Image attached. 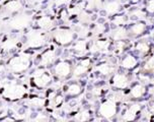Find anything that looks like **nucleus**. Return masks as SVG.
Wrapping results in <instances>:
<instances>
[{
    "mask_svg": "<svg viewBox=\"0 0 154 122\" xmlns=\"http://www.w3.org/2000/svg\"><path fill=\"white\" fill-rule=\"evenodd\" d=\"M26 94V88L23 85L17 84L14 82H7L4 85L2 90V96L8 100H18L21 99Z\"/></svg>",
    "mask_w": 154,
    "mask_h": 122,
    "instance_id": "nucleus-1",
    "label": "nucleus"
},
{
    "mask_svg": "<svg viewBox=\"0 0 154 122\" xmlns=\"http://www.w3.org/2000/svg\"><path fill=\"white\" fill-rule=\"evenodd\" d=\"M31 65V56L29 54H20L11 58L8 62V68L14 73H23Z\"/></svg>",
    "mask_w": 154,
    "mask_h": 122,
    "instance_id": "nucleus-2",
    "label": "nucleus"
},
{
    "mask_svg": "<svg viewBox=\"0 0 154 122\" xmlns=\"http://www.w3.org/2000/svg\"><path fill=\"white\" fill-rule=\"evenodd\" d=\"M26 43L29 48H41L47 43V36L41 30H32L27 33Z\"/></svg>",
    "mask_w": 154,
    "mask_h": 122,
    "instance_id": "nucleus-3",
    "label": "nucleus"
},
{
    "mask_svg": "<svg viewBox=\"0 0 154 122\" xmlns=\"http://www.w3.org/2000/svg\"><path fill=\"white\" fill-rule=\"evenodd\" d=\"M98 112L103 119H112L117 114V102L111 98L106 99L100 104Z\"/></svg>",
    "mask_w": 154,
    "mask_h": 122,
    "instance_id": "nucleus-4",
    "label": "nucleus"
},
{
    "mask_svg": "<svg viewBox=\"0 0 154 122\" xmlns=\"http://www.w3.org/2000/svg\"><path fill=\"white\" fill-rule=\"evenodd\" d=\"M55 42H57L59 45L66 46L70 44L74 39V32L70 29H57L53 34Z\"/></svg>",
    "mask_w": 154,
    "mask_h": 122,
    "instance_id": "nucleus-5",
    "label": "nucleus"
},
{
    "mask_svg": "<svg viewBox=\"0 0 154 122\" xmlns=\"http://www.w3.org/2000/svg\"><path fill=\"white\" fill-rule=\"evenodd\" d=\"M31 23H32L31 15L26 14V13H23V14H17L13 16L9 21V23H8V26L12 30H20L29 27Z\"/></svg>",
    "mask_w": 154,
    "mask_h": 122,
    "instance_id": "nucleus-6",
    "label": "nucleus"
},
{
    "mask_svg": "<svg viewBox=\"0 0 154 122\" xmlns=\"http://www.w3.org/2000/svg\"><path fill=\"white\" fill-rule=\"evenodd\" d=\"M51 75L45 69H37L32 73V82L37 88H44L50 84Z\"/></svg>",
    "mask_w": 154,
    "mask_h": 122,
    "instance_id": "nucleus-7",
    "label": "nucleus"
},
{
    "mask_svg": "<svg viewBox=\"0 0 154 122\" xmlns=\"http://www.w3.org/2000/svg\"><path fill=\"white\" fill-rule=\"evenodd\" d=\"M71 71H72V67H71L70 63L67 62V61H60L54 67L55 75L58 76L59 79H65V77L69 76Z\"/></svg>",
    "mask_w": 154,
    "mask_h": 122,
    "instance_id": "nucleus-8",
    "label": "nucleus"
},
{
    "mask_svg": "<svg viewBox=\"0 0 154 122\" xmlns=\"http://www.w3.org/2000/svg\"><path fill=\"white\" fill-rule=\"evenodd\" d=\"M129 77L125 73H115L112 77V87L119 90H124L128 88L129 85Z\"/></svg>",
    "mask_w": 154,
    "mask_h": 122,
    "instance_id": "nucleus-9",
    "label": "nucleus"
},
{
    "mask_svg": "<svg viewBox=\"0 0 154 122\" xmlns=\"http://www.w3.org/2000/svg\"><path fill=\"white\" fill-rule=\"evenodd\" d=\"M111 43L109 40H97L91 44L89 47V52L91 54L96 53H106L109 51Z\"/></svg>",
    "mask_w": 154,
    "mask_h": 122,
    "instance_id": "nucleus-10",
    "label": "nucleus"
},
{
    "mask_svg": "<svg viewBox=\"0 0 154 122\" xmlns=\"http://www.w3.org/2000/svg\"><path fill=\"white\" fill-rule=\"evenodd\" d=\"M121 6H122V4L119 0H109L106 2H103L101 8H103L104 12L108 15H114L120 11Z\"/></svg>",
    "mask_w": 154,
    "mask_h": 122,
    "instance_id": "nucleus-11",
    "label": "nucleus"
},
{
    "mask_svg": "<svg viewBox=\"0 0 154 122\" xmlns=\"http://www.w3.org/2000/svg\"><path fill=\"white\" fill-rule=\"evenodd\" d=\"M141 110V106L139 104H133L124 112L122 119L124 121H134L137 118V115Z\"/></svg>",
    "mask_w": 154,
    "mask_h": 122,
    "instance_id": "nucleus-12",
    "label": "nucleus"
},
{
    "mask_svg": "<svg viewBox=\"0 0 154 122\" xmlns=\"http://www.w3.org/2000/svg\"><path fill=\"white\" fill-rule=\"evenodd\" d=\"M90 67V60L89 59H83L77 64L73 69V76L78 77L83 75L89 70Z\"/></svg>",
    "mask_w": 154,
    "mask_h": 122,
    "instance_id": "nucleus-13",
    "label": "nucleus"
},
{
    "mask_svg": "<svg viewBox=\"0 0 154 122\" xmlns=\"http://www.w3.org/2000/svg\"><path fill=\"white\" fill-rule=\"evenodd\" d=\"M56 59V52L55 50H48L41 56L40 59V65L47 67V66L51 65Z\"/></svg>",
    "mask_w": 154,
    "mask_h": 122,
    "instance_id": "nucleus-14",
    "label": "nucleus"
},
{
    "mask_svg": "<svg viewBox=\"0 0 154 122\" xmlns=\"http://www.w3.org/2000/svg\"><path fill=\"white\" fill-rule=\"evenodd\" d=\"M21 8H23V2L20 0H10L4 6L5 11L7 13H10V14L18 12Z\"/></svg>",
    "mask_w": 154,
    "mask_h": 122,
    "instance_id": "nucleus-15",
    "label": "nucleus"
},
{
    "mask_svg": "<svg viewBox=\"0 0 154 122\" xmlns=\"http://www.w3.org/2000/svg\"><path fill=\"white\" fill-rule=\"evenodd\" d=\"M38 26L44 30H49L54 27V21L51 16L49 15H43L38 19L37 21Z\"/></svg>",
    "mask_w": 154,
    "mask_h": 122,
    "instance_id": "nucleus-16",
    "label": "nucleus"
},
{
    "mask_svg": "<svg viewBox=\"0 0 154 122\" xmlns=\"http://www.w3.org/2000/svg\"><path fill=\"white\" fill-rule=\"evenodd\" d=\"M137 62H138L137 58L135 57L134 55L128 54L123 58L122 61H121V66H122L123 68L130 70V69H133L135 66L137 65Z\"/></svg>",
    "mask_w": 154,
    "mask_h": 122,
    "instance_id": "nucleus-17",
    "label": "nucleus"
},
{
    "mask_svg": "<svg viewBox=\"0 0 154 122\" xmlns=\"http://www.w3.org/2000/svg\"><path fill=\"white\" fill-rule=\"evenodd\" d=\"M128 30L123 27H118L111 33V38L114 41H124L128 37Z\"/></svg>",
    "mask_w": 154,
    "mask_h": 122,
    "instance_id": "nucleus-18",
    "label": "nucleus"
},
{
    "mask_svg": "<svg viewBox=\"0 0 154 122\" xmlns=\"http://www.w3.org/2000/svg\"><path fill=\"white\" fill-rule=\"evenodd\" d=\"M146 88H145V85H142V84H137V85H135L133 88H131V91H130V95L131 97L133 99H141L143 96L146 94Z\"/></svg>",
    "mask_w": 154,
    "mask_h": 122,
    "instance_id": "nucleus-19",
    "label": "nucleus"
},
{
    "mask_svg": "<svg viewBox=\"0 0 154 122\" xmlns=\"http://www.w3.org/2000/svg\"><path fill=\"white\" fill-rule=\"evenodd\" d=\"M74 33H76L78 35V37H80L81 39L87 38L89 36V27L87 24H77L75 26V29L73 30Z\"/></svg>",
    "mask_w": 154,
    "mask_h": 122,
    "instance_id": "nucleus-20",
    "label": "nucleus"
},
{
    "mask_svg": "<svg viewBox=\"0 0 154 122\" xmlns=\"http://www.w3.org/2000/svg\"><path fill=\"white\" fill-rule=\"evenodd\" d=\"M146 30V24L143 23H135L134 24H132V27H130V34L132 36H141L143 33Z\"/></svg>",
    "mask_w": 154,
    "mask_h": 122,
    "instance_id": "nucleus-21",
    "label": "nucleus"
},
{
    "mask_svg": "<svg viewBox=\"0 0 154 122\" xmlns=\"http://www.w3.org/2000/svg\"><path fill=\"white\" fill-rule=\"evenodd\" d=\"M96 71H98L103 75H109L115 71V67L109 63H101L96 66Z\"/></svg>",
    "mask_w": 154,
    "mask_h": 122,
    "instance_id": "nucleus-22",
    "label": "nucleus"
},
{
    "mask_svg": "<svg viewBox=\"0 0 154 122\" xmlns=\"http://www.w3.org/2000/svg\"><path fill=\"white\" fill-rule=\"evenodd\" d=\"M82 92V87L77 82H74V84H71L66 88V93L67 95H69L71 97H76L78 95H80Z\"/></svg>",
    "mask_w": 154,
    "mask_h": 122,
    "instance_id": "nucleus-23",
    "label": "nucleus"
},
{
    "mask_svg": "<svg viewBox=\"0 0 154 122\" xmlns=\"http://www.w3.org/2000/svg\"><path fill=\"white\" fill-rule=\"evenodd\" d=\"M73 50L76 52L77 54L83 55L85 52L87 51V42H86V41H84V40L77 41V42L74 44Z\"/></svg>",
    "mask_w": 154,
    "mask_h": 122,
    "instance_id": "nucleus-24",
    "label": "nucleus"
},
{
    "mask_svg": "<svg viewBox=\"0 0 154 122\" xmlns=\"http://www.w3.org/2000/svg\"><path fill=\"white\" fill-rule=\"evenodd\" d=\"M16 46H17V40H16V39H11V38L4 40L1 44V48L5 50V51H11Z\"/></svg>",
    "mask_w": 154,
    "mask_h": 122,
    "instance_id": "nucleus-25",
    "label": "nucleus"
},
{
    "mask_svg": "<svg viewBox=\"0 0 154 122\" xmlns=\"http://www.w3.org/2000/svg\"><path fill=\"white\" fill-rule=\"evenodd\" d=\"M103 5V0H87L85 8L86 10H95L100 9Z\"/></svg>",
    "mask_w": 154,
    "mask_h": 122,
    "instance_id": "nucleus-26",
    "label": "nucleus"
},
{
    "mask_svg": "<svg viewBox=\"0 0 154 122\" xmlns=\"http://www.w3.org/2000/svg\"><path fill=\"white\" fill-rule=\"evenodd\" d=\"M135 48H136L137 52H139L142 55L147 54L150 51V45L147 42H145V41H140V42H138L136 44Z\"/></svg>",
    "mask_w": 154,
    "mask_h": 122,
    "instance_id": "nucleus-27",
    "label": "nucleus"
},
{
    "mask_svg": "<svg viewBox=\"0 0 154 122\" xmlns=\"http://www.w3.org/2000/svg\"><path fill=\"white\" fill-rule=\"evenodd\" d=\"M74 118H75V120L77 121H87L90 119V112L86 109L81 110L76 113Z\"/></svg>",
    "mask_w": 154,
    "mask_h": 122,
    "instance_id": "nucleus-28",
    "label": "nucleus"
},
{
    "mask_svg": "<svg viewBox=\"0 0 154 122\" xmlns=\"http://www.w3.org/2000/svg\"><path fill=\"white\" fill-rule=\"evenodd\" d=\"M77 16H78L80 23L84 24H88L90 21H91V19H92L91 15L89 14L88 11H87V10H84V9L82 10V11L79 13V14L77 15Z\"/></svg>",
    "mask_w": 154,
    "mask_h": 122,
    "instance_id": "nucleus-29",
    "label": "nucleus"
},
{
    "mask_svg": "<svg viewBox=\"0 0 154 122\" xmlns=\"http://www.w3.org/2000/svg\"><path fill=\"white\" fill-rule=\"evenodd\" d=\"M154 68V58L153 56L148 57V59L146 60V62L144 63V66H143V69L146 72H152Z\"/></svg>",
    "mask_w": 154,
    "mask_h": 122,
    "instance_id": "nucleus-30",
    "label": "nucleus"
},
{
    "mask_svg": "<svg viewBox=\"0 0 154 122\" xmlns=\"http://www.w3.org/2000/svg\"><path fill=\"white\" fill-rule=\"evenodd\" d=\"M127 23V18L126 15H116L114 18H112V24L117 27H122L124 24H126Z\"/></svg>",
    "mask_w": 154,
    "mask_h": 122,
    "instance_id": "nucleus-31",
    "label": "nucleus"
},
{
    "mask_svg": "<svg viewBox=\"0 0 154 122\" xmlns=\"http://www.w3.org/2000/svg\"><path fill=\"white\" fill-rule=\"evenodd\" d=\"M82 10H83V7L81 6V4H77V5H74L72 8H69V9L67 10V13L69 16L78 15Z\"/></svg>",
    "mask_w": 154,
    "mask_h": 122,
    "instance_id": "nucleus-32",
    "label": "nucleus"
},
{
    "mask_svg": "<svg viewBox=\"0 0 154 122\" xmlns=\"http://www.w3.org/2000/svg\"><path fill=\"white\" fill-rule=\"evenodd\" d=\"M29 102V104H31V106H34L35 108L43 107L44 105H45V100L42 99V98H38V97L32 98Z\"/></svg>",
    "mask_w": 154,
    "mask_h": 122,
    "instance_id": "nucleus-33",
    "label": "nucleus"
},
{
    "mask_svg": "<svg viewBox=\"0 0 154 122\" xmlns=\"http://www.w3.org/2000/svg\"><path fill=\"white\" fill-rule=\"evenodd\" d=\"M64 102V98L61 95H55L53 98L51 99V105L53 107H59L61 106Z\"/></svg>",
    "mask_w": 154,
    "mask_h": 122,
    "instance_id": "nucleus-34",
    "label": "nucleus"
},
{
    "mask_svg": "<svg viewBox=\"0 0 154 122\" xmlns=\"http://www.w3.org/2000/svg\"><path fill=\"white\" fill-rule=\"evenodd\" d=\"M126 48V43L124 41H117L115 46V53L117 54H121L123 53V51Z\"/></svg>",
    "mask_w": 154,
    "mask_h": 122,
    "instance_id": "nucleus-35",
    "label": "nucleus"
},
{
    "mask_svg": "<svg viewBox=\"0 0 154 122\" xmlns=\"http://www.w3.org/2000/svg\"><path fill=\"white\" fill-rule=\"evenodd\" d=\"M145 14L146 13H145V11H143L142 9H136L131 12V16H135L136 18H144Z\"/></svg>",
    "mask_w": 154,
    "mask_h": 122,
    "instance_id": "nucleus-36",
    "label": "nucleus"
},
{
    "mask_svg": "<svg viewBox=\"0 0 154 122\" xmlns=\"http://www.w3.org/2000/svg\"><path fill=\"white\" fill-rule=\"evenodd\" d=\"M146 11L149 14H152L154 12V0H148L146 3Z\"/></svg>",
    "mask_w": 154,
    "mask_h": 122,
    "instance_id": "nucleus-37",
    "label": "nucleus"
},
{
    "mask_svg": "<svg viewBox=\"0 0 154 122\" xmlns=\"http://www.w3.org/2000/svg\"><path fill=\"white\" fill-rule=\"evenodd\" d=\"M104 30H106V27H104L103 24H96L93 33H94V34H101V33H103Z\"/></svg>",
    "mask_w": 154,
    "mask_h": 122,
    "instance_id": "nucleus-38",
    "label": "nucleus"
},
{
    "mask_svg": "<svg viewBox=\"0 0 154 122\" xmlns=\"http://www.w3.org/2000/svg\"><path fill=\"white\" fill-rule=\"evenodd\" d=\"M139 79L140 80H141L142 82H144V84H148V82H152V79H150L149 76L147 75V73L146 74H140L139 75Z\"/></svg>",
    "mask_w": 154,
    "mask_h": 122,
    "instance_id": "nucleus-39",
    "label": "nucleus"
},
{
    "mask_svg": "<svg viewBox=\"0 0 154 122\" xmlns=\"http://www.w3.org/2000/svg\"><path fill=\"white\" fill-rule=\"evenodd\" d=\"M47 119H48V117H47L46 114H44V113H38L35 118V121H44V120H47Z\"/></svg>",
    "mask_w": 154,
    "mask_h": 122,
    "instance_id": "nucleus-40",
    "label": "nucleus"
},
{
    "mask_svg": "<svg viewBox=\"0 0 154 122\" xmlns=\"http://www.w3.org/2000/svg\"><path fill=\"white\" fill-rule=\"evenodd\" d=\"M70 1L71 0H55V5L56 6H62V5L69 3Z\"/></svg>",
    "mask_w": 154,
    "mask_h": 122,
    "instance_id": "nucleus-41",
    "label": "nucleus"
},
{
    "mask_svg": "<svg viewBox=\"0 0 154 122\" xmlns=\"http://www.w3.org/2000/svg\"><path fill=\"white\" fill-rule=\"evenodd\" d=\"M101 92H103V90H101V88H94L93 90H91V93L93 96L97 97V96H100L101 95Z\"/></svg>",
    "mask_w": 154,
    "mask_h": 122,
    "instance_id": "nucleus-42",
    "label": "nucleus"
},
{
    "mask_svg": "<svg viewBox=\"0 0 154 122\" xmlns=\"http://www.w3.org/2000/svg\"><path fill=\"white\" fill-rule=\"evenodd\" d=\"M67 16H69L67 13V10H63L62 13H61V18L63 19V21H65V19H67Z\"/></svg>",
    "mask_w": 154,
    "mask_h": 122,
    "instance_id": "nucleus-43",
    "label": "nucleus"
},
{
    "mask_svg": "<svg viewBox=\"0 0 154 122\" xmlns=\"http://www.w3.org/2000/svg\"><path fill=\"white\" fill-rule=\"evenodd\" d=\"M32 1H34L35 3H38V4H40V3H43V2H45L46 0H32Z\"/></svg>",
    "mask_w": 154,
    "mask_h": 122,
    "instance_id": "nucleus-44",
    "label": "nucleus"
},
{
    "mask_svg": "<svg viewBox=\"0 0 154 122\" xmlns=\"http://www.w3.org/2000/svg\"><path fill=\"white\" fill-rule=\"evenodd\" d=\"M131 2H133V3H137V2H139L140 0H130Z\"/></svg>",
    "mask_w": 154,
    "mask_h": 122,
    "instance_id": "nucleus-45",
    "label": "nucleus"
},
{
    "mask_svg": "<svg viewBox=\"0 0 154 122\" xmlns=\"http://www.w3.org/2000/svg\"><path fill=\"white\" fill-rule=\"evenodd\" d=\"M1 68H2V66H1V65H0V70H1Z\"/></svg>",
    "mask_w": 154,
    "mask_h": 122,
    "instance_id": "nucleus-46",
    "label": "nucleus"
},
{
    "mask_svg": "<svg viewBox=\"0 0 154 122\" xmlns=\"http://www.w3.org/2000/svg\"><path fill=\"white\" fill-rule=\"evenodd\" d=\"M0 30H1V26H0Z\"/></svg>",
    "mask_w": 154,
    "mask_h": 122,
    "instance_id": "nucleus-47",
    "label": "nucleus"
}]
</instances>
